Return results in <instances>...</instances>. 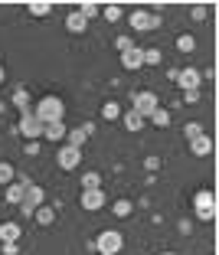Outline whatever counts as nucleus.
Segmentation results:
<instances>
[{
	"mask_svg": "<svg viewBox=\"0 0 219 255\" xmlns=\"http://www.w3.org/2000/svg\"><path fill=\"white\" fill-rule=\"evenodd\" d=\"M177 49H180V53H193V49H197V39L190 36V33H180V36H177Z\"/></svg>",
	"mask_w": 219,
	"mask_h": 255,
	"instance_id": "obj_30",
	"label": "nucleus"
},
{
	"mask_svg": "<svg viewBox=\"0 0 219 255\" xmlns=\"http://www.w3.org/2000/svg\"><path fill=\"white\" fill-rule=\"evenodd\" d=\"M66 144H69V147H79V150H82V144H85V131H82V128H72V131L66 134Z\"/></svg>",
	"mask_w": 219,
	"mask_h": 255,
	"instance_id": "obj_28",
	"label": "nucleus"
},
{
	"mask_svg": "<svg viewBox=\"0 0 219 255\" xmlns=\"http://www.w3.org/2000/svg\"><path fill=\"white\" fill-rule=\"evenodd\" d=\"M13 108H20V112H30V89L26 85H20V89H13Z\"/></svg>",
	"mask_w": 219,
	"mask_h": 255,
	"instance_id": "obj_18",
	"label": "nucleus"
},
{
	"mask_svg": "<svg viewBox=\"0 0 219 255\" xmlns=\"http://www.w3.org/2000/svg\"><path fill=\"white\" fill-rule=\"evenodd\" d=\"M16 131H20V134L26 137V141H39V137H43V125H39V118L33 115V108H30V112H20Z\"/></svg>",
	"mask_w": 219,
	"mask_h": 255,
	"instance_id": "obj_7",
	"label": "nucleus"
},
{
	"mask_svg": "<svg viewBox=\"0 0 219 255\" xmlns=\"http://www.w3.org/2000/svg\"><path fill=\"white\" fill-rule=\"evenodd\" d=\"M92 249H95L99 255H118L121 249H124V236H121L118 229H105V233H99V236H95Z\"/></svg>",
	"mask_w": 219,
	"mask_h": 255,
	"instance_id": "obj_3",
	"label": "nucleus"
},
{
	"mask_svg": "<svg viewBox=\"0 0 219 255\" xmlns=\"http://www.w3.org/2000/svg\"><path fill=\"white\" fill-rule=\"evenodd\" d=\"M193 20H206V7H203V3H197V7H193Z\"/></svg>",
	"mask_w": 219,
	"mask_h": 255,
	"instance_id": "obj_37",
	"label": "nucleus"
},
{
	"mask_svg": "<svg viewBox=\"0 0 219 255\" xmlns=\"http://www.w3.org/2000/svg\"><path fill=\"white\" fill-rule=\"evenodd\" d=\"M121 125L128 128L131 134H137V131H141V128H144V125H147V121H144V118H141V115H134V112H131V108H128V112L121 115Z\"/></svg>",
	"mask_w": 219,
	"mask_h": 255,
	"instance_id": "obj_17",
	"label": "nucleus"
},
{
	"mask_svg": "<svg viewBox=\"0 0 219 255\" xmlns=\"http://www.w3.org/2000/svg\"><path fill=\"white\" fill-rule=\"evenodd\" d=\"M3 255H20V242H10V246H0Z\"/></svg>",
	"mask_w": 219,
	"mask_h": 255,
	"instance_id": "obj_36",
	"label": "nucleus"
},
{
	"mask_svg": "<svg viewBox=\"0 0 219 255\" xmlns=\"http://www.w3.org/2000/svg\"><path fill=\"white\" fill-rule=\"evenodd\" d=\"M23 236V226L16 219H3L0 223V246H10V242H20Z\"/></svg>",
	"mask_w": 219,
	"mask_h": 255,
	"instance_id": "obj_12",
	"label": "nucleus"
},
{
	"mask_svg": "<svg viewBox=\"0 0 219 255\" xmlns=\"http://www.w3.org/2000/svg\"><path fill=\"white\" fill-rule=\"evenodd\" d=\"M79 206H82L85 213H95L105 206V190H82L79 193Z\"/></svg>",
	"mask_w": 219,
	"mask_h": 255,
	"instance_id": "obj_11",
	"label": "nucleus"
},
{
	"mask_svg": "<svg viewBox=\"0 0 219 255\" xmlns=\"http://www.w3.org/2000/svg\"><path fill=\"white\" fill-rule=\"evenodd\" d=\"M164 62V53H160L157 46H147L144 49V66H160Z\"/></svg>",
	"mask_w": 219,
	"mask_h": 255,
	"instance_id": "obj_26",
	"label": "nucleus"
},
{
	"mask_svg": "<svg viewBox=\"0 0 219 255\" xmlns=\"http://www.w3.org/2000/svg\"><path fill=\"white\" fill-rule=\"evenodd\" d=\"M157 108H160V105H157V95H154V92H134V95H131V112L141 115L144 121L151 118Z\"/></svg>",
	"mask_w": 219,
	"mask_h": 255,
	"instance_id": "obj_5",
	"label": "nucleus"
},
{
	"mask_svg": "<svg viewBox=\"0 0 219 255\" xmlns=\"http://www.w3.org/2000/svg\"><path fill=\"white\" fill-rule=\"evenodd\" d=\"M66 134H69L66 121H53V125H43V137L39 141H66Z\"/></svg>",
	"mask_w": 219,
	"mask_h": 255,
	"instance_id": "obj_14",
	"label": "nucleus"
},
{
	"mask_svg": "<svg viewBox=\"0 0 219 255\" xmlns=\"http://www.w3.org/2000/svg\"><path fill=\"white\" fill-rule=\"evenodd\" d=\"M102 16H105L108 23H118L121 16H124V7H121V3H102Z\"/></svg>",
	"mask_w": 219,
	"mask_h": 255,
	"instance_id": "obj_22",
	"label": "nucleus"
},
{
	"mask_svg": "<svg viewBox=\"0 0 219 255\" xmlns=\"http://www.w3.org/2000/svg\"><path fill=\"white\" fill-rule=\"evenodd\" d=\"M121 66L128 69V72L144 69V49H141V46H131V49H124V53H121Z\"/></svg>",
	"mask_w": 219,
	"mask_h": 255,
	"instance_id": "obj_13",
	"label": "nucleus"
},
{
	"mask_svg": "<svg viewBox=\"0 0 219 255\" xmlns=\"http://www.w3.org/2000/svg\"><path fill=\"white\" fill-rule=\"evenodd\" d=\"M111 213H114V216H118V219H128L131 213H134V203H131V200H114Z\"/></svg>",
	"mask_w": 219,
	"mask_h": 255,
	"instance_id": "obj_24",
	"label": "nucleus"
},
{
	"mask_svg": "<svg viewBox=\"0 0 219 255\" xmlns=\"http://www.w3.org/2000/svg\"><path fill=\"white\" fill-rule=\"evenodd\" d=\"M76 10L85 16V20H95V16H102V3H95V0H82Z\"/></svg>",
	"mask_w": 219,
	"mask_h": 255,
	"instance_id": "obj_20",
	"label": "nucleus"
},
{
	"mask_svg": "<svg viewBox=\"0 0 219 255\" xmlns=\"http://www.w3.org/2000/svg\"><path fill=\"white\" fill-rule=\"evenodd\" d=\"M200 134H206V128L200 125V121H190V125H183V137H187V141H193V137H200Z\"/></svg>",
	"mask_w": 219,
	"mask_h": 255,
	"instance_id": "obj_31",
	"label": "nucleus"
},
{
	"mask_svg": "<svg viewBox=\"0 0 219 255\" xmlns=\"http://www.w3.org/2000/svg\"><path fill=\"white\" fill-rule=\"evenodd\" d=\"M82 190H102V173L99 170H85L82 173Z\"/></svg>",
	"mask_w": 219,
	"mask_h": 255,
	"instance_id": "obj_23",
	"label": "nucleus"
},
{
	"mask_svg": "<svg viewBox=\"0 0 219 255\" xmlns=\"http://www.w3.org/2000/svg\"><path fill=\"white\" fill-rule=\"evenodd\" d=\"M30 177H26V173H20V177H13V183H7V193H3V200L10 203V206H20L23 203V190L30 187Z\"/></svg>",
	"mask_w": 219,
	"mask_h": 255,
	"instance_id": "obj_9",
	"label": "nucleus"
},
{
	"mask_svg": "<svg viewBox=\"0 0 219 255\" xmlns=\"http://www.w3.org/2000/svg\"><path fill=\"white\" fill-rule=\"evenodd\" d=\"M82 131H85V137H92V134H95V121H85Z\"/></svg>",
	"mask_w": 219,
	"mask_h": 255,
	"instance_id": "obj_38",
	"label": "nucleus"
},
{
	"mask_svg": "<svg viewBox=\"0 0 219 255\" xmlns=\"http://www.w3.org/2000/svg\"><path fill=\"white\" fill-rule=\"evenodd\" d=\"M33 219H36L39 226H53V223H56V210H53V206H46V203H43V206H39V210L33 213Z\"/></svg>",
	"mask_w": 219,
	"mask_h": 255,
	"instance_id": "obj_21",
	"label": "nucleus"
},
{
	"mask_svg": "<svg viewBox=\"0 0 219 255\" xmlns=\"http://www.w3.org/2000/svg\"><path fill=\"white\" fill-rule=\"evenodd\" d=\"M147 121H151L154 128H170V121H174V118H170V112H167V108H157V112H154Z\"/></svg>",
	"mask_w": 219,
	"mask_h": 255,
	"instance_id": "obj_25",
	"label": "nucleus"
},
{
	"mask_svg": "<svg viewBox=\"0 0 219 255\" xmlns=\"http://www.w3.org/2000/svg\"><path fill=\"white\" fill-rule=\"evenodd\" d=\"M160 255H174V252H160Z\"/></svg>",
	"mask_w": 219,
	"mask_h": 255,
	"instance_id": "obj_41",
	"label": "nucleus"
},
{
	"mask_svg": "<svg viewBox=\"0 0 219 255\" xmlns=\"http://www.w3.org/2000/svg\"><path fill=\"white\" fill-rule=\"evenodd\" d=\"M102 118L105 121H118L121 118V105L118 102H105V105H102Z\"/></svg>",
	"mask_w": 219,
	"mask_h": 255,
	"instance_id": "obj_27",
	"label": "nucleus"
},
{
	"mask_svg": "<svg viewBox=\"0 0 219 255\" xmlns=\"http://www.w3.org/2000/svg\"><path fill=\"white\" fill-rule=\"evenodd\" d=\"M26 10H30V16H49L53 13V3H49V0H30Z\"/></svg>",
	"mask_w": 219,
	"mask_h": 255,
	"instance_id": "obj_19",
	"label": "nucleus"
},
{
	"mask_svg": "<svg viewBox=\"0 0 219 255\" xmlns=\"http://www.w3.org/2000/svg\"><path fill=\"white\" fill-rule=\"evenodd\" d=\"M3 82H7V69L0 66V85H3Z\"/></svg>",
	"mask_w": 219,
	"mask_h": 255,
	"instance_id": "obj_39",
	"label": "nucleus"
},
{
	"mask_svg": "<svg viewBox=\"0 0 219 255\" xmlns=\"http://www.w3.org/2000/svg\"><path fill=\"white\" fill-rule=\"evenodd\" d=\"M190 150H193L197 157H210V154H213V137H210V134L193 137V141H190Z\"/></svg>",
	"mask_w": 219,
	"mask_h": 255,
	"instance_id": "obj_16",
	"label": "nucleus"
},
{
	"mask_svg": "<svg viewBox=\"0 0 219 255\" xmlns=\"http://www.w3.org/2000/svg\"><path fill=\"white\" fill-rule=\"evenodd\" d=\"M200 82H203V75H200V69L187 66L177 72V85H180L183 92H200Z\"/></svg>",
	"mask_w": 219,
	"mask_h": 255,
	"instance_id": "obj_10",
	"label": "nucleus"
},
{
	"mask_svg": "<svg viewBox=\"0 0 219 255\" xmlns=\"http://www.w3.org/2000/svg\"><path fill=\"white\" fill-rule=\"evenodd\" d=\"M144 170H147V173H157L160 170V157H154V154H151V157H144Z\"/></svg>",
	"mask_w": 219,
	"mask_h": 255,
	"instance_id": "obj_33",
	"label": "nucleus"
},
{
	"mask_svg": "<svg viewBox=\"0 0 219 255\" xmlns=\"http://www.w3.org/2000/svg\"><path fill=\"white\" fill-rule=\"evenodd\" d=\"M56 164H59L62 170H79V167H82V150L62 144V147L56 150Z\"/></svg>",
	"mask_w": 219,
	"mask_h": 255,
	"instance_id": "obj_8",
	"label": "nucleus"
},
{
	"mask_svg": "<svg viewBox=\"0 0 219 255\" xmlns=\"http://www.w3.org/2000/svg\"><path fill=\"white\" fill-rule=\"evenodd\" d=\"M200 98H203V92H183V102H187V105H197Z\"/></svg>",
	"mask_w": 219,
	"mask_h": 255,
	"instance_id": "obj_35",
	"label": "nucleus"
},
{
	"mask_svg": "<svg viewBox=\"0 0 219 255\" xmlns=\"http://www.w3.org/2000/svg\"><path fill=\"white\" fill-rule=\"evenodd\" d=\"M13 177H16L13 164H10V160H0V183L7 187V183H13Z\"/></svg>",
	"mask_w": 219,
	"mask_h": 255,
	"instance_id": "obj_29",
	"label": "nucleus"
},
{
	"mask_svg": "<svg viewBox=\"0 0 219 255\" xmlns=\"http://www.w3.org/2000/svg\"><path fill=\"white\" fill-rule=\"evenodd\" d=\"M114 46H118V53H124V49L134 46V39H131V36H118V39H114Z\"/></svg>",
	"mask_w": 219,
	"mask_h": 255,
	"instance_id": "obj_34",
	"label": "nucleus"
},
{
	"mask_svg": "<svg viewBox=\"0 0 219 255\" xmlns=\"http://www.w3.org/2000/svg\"><path fill=\"white\" fill-rule=\"evenodd\" d=\"M3 108H7V105H3V102H0V115H3Z\"/></svg>",
	"mask_w": 219,
	"mask_h": 255,
	"instance_id": "obj_40",
	"label": "nucleus"
},
{
	"mask_svg": "<svg viewBox=\"0 0 219 255\" xmlns=\"http://www.w3.org/2000/svg\"><path fill=\"white\" fill-rule=\"evenodd\" d=\"M43 203H46V190L39 187V183H30V187L23 190V203H20L23 219H33V213H36Z\"/></svg>",
	"mask_w": 219,
	"mask_h": 255,
	"instance_id": "obj_4",
	"label": "nucleus"
},
{
	"mask_svg": "<svg viewBox=\"0 0 219 255\" xmlns=\"http://www.w3.org/2000/svg\"><path fill=\"white\" fill-rule=\"evenodd\" d=\"M39 150H43L39 141H26V144H23V154H26V157H39Z\"/></svg>",
	"mask_w": 219,
	"mask_h": 255,
	"instance_id": "obj_32",
	"label": "nucleus"
},
{
	"mask_svg": "<svg viewBox=\"0 0 219 255\" xmlns=\"http://www.w3.org/2000/svg\"><path fill=\"white\" fill-rule=\"evenodd\" d=\"M66 30H69V33H76V36H82V33L89 30V20H85L79 10H69V16H66Z\"/></svg>",
	"mask_w": 219,
	"mask_h": 255,
	"instance_id": "obj_15",
	"label": "nucleus"
},
{
	"mask_svg": "<svg viewBox=\"0 0 219 255\" xmlns=\"http://www.w3.org/2000/svg\"><path fill=\"white\" fill-rule=\"evenodd\" d=\"M128 23H131V30L147 33V30H157L160 26V13H151V10H131Z\"/></svg>",
	"mask_w": 219,
	"mask_h": 255,
	"instance_id": "obj_6",
	"label": "nucleus"
},
{
	"mask_svg": "<svg viewBox=\"0 0 219 255\" xmlns=\"http://www.w3.org/2000/svg\"><path fill=\"white\" fill-rule=\"evenodd\" d=\"M33 115L39 118V125H53V121H62V118H66V105H62V98L46 95V98H39V102H36Z\"/></svg>",
	"mask_w": 219,
	"mask_h": 255,
	"instance_id": "obj_1",
	"label": "nucleus"
},
{
	"mask_svg": "<svg viewBox=\"0 0 219 255\" xmlns=\"http://www.w3.org/2000/svg\"><path fill=\"white\" fill-rule=\"evenodd\" d=\"M193 213H197L200 223H213V219H216V193H213L210 187L193 193Z\"/></svg>",
	"mask_w": 219,
	"mask_h": 255,
	"instance_id": "obj_2",
	"label": "nucleus"
}]
</instances>
